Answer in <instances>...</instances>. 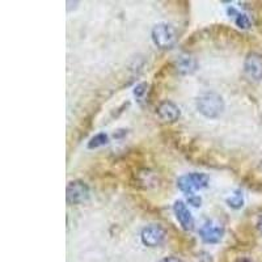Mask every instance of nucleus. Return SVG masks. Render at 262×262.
I'll list each match as a JSON object with an SVG mask.
<instances>
[{"label":"nucleus","mask_w":262,"mask_h":262,"mask_svg":"<svg viewBox=\"0 0 262 262\" xmlns=\"http://www.w3.org/2000/svg\"><path fill=\"white\" fill-rule=\"evenodd\" d=\"M227 205L231 209L234 210H239L244 206V195L241 193V190H235L231 195L228 196L227 200H225Z\"/></svg>","instance_id":"12"},{"label":"nucleus","mask_w":262,"mask_h":262,"mask_svg":"<svg viewBox=\"0 0 262 262\" xmlns=\"http://www.w3.org/2000/svg\"><path fill=\"white\" fill-rule=\"evenodd\" d=\"M147 88H148L147 83H141V84H138L134 89V96L138 97V99L143 97L144 93L147 92Z\"/></svg>","instance_id":"14"},{"label":"nucleus","mask_w":262,"mask_h":262,"mask_svg":"<svg viewBox=\"0 0 262 262\" xmlns=\"http://www.w3.org/2000/svg\"><path fill=\"white\" fill-rule=\"evenodd\" d=\"M177 35H176L175 28L167 22H160L156 24L152 29V41L160 49H171L176 44Z\"/></svg>","instance_id":"3"},{"label":"nucleus","mask_w":262,"mask_h":262,"mask_svg":"<svg viewBox=\"0 0 262 262\" xmlns=\"http://www.w3.org/2000/svg\"><path fill=\"white\" fill-rule=\"evenodd\" d=\"M173 210H175L176 218L180 222L181 227L186 231H191L194 228V218L186 205L182 201H176L175 205H173Z\"/></svg>","instance_id":"8"},{"label":"nucleus","mask_w":262,"mask_h":262,"mask_svg":"<svg viewBox=\"0 0 262 262\" xmlns=\"http://www.w3.org/2000/svg\"><path fill=\"white\" fill-rule=\"evenodd\" d=\"M210 178L205 173H187L177 180V186L186 194H194L195 191L206 189L209 186Z\"/></svg>","instance_id":"2"},{"label":"nucleus","mask_w":262,"mask_h":262,"mask_svg":"<svg viewBox=\"0 0 262 262\" xmlns=\"http://www.w3.org/2000/svg\"><path fill=\"white\" fill-rule=\"evenodd\" d=\"M156 113L159 118L164 122H176L180 118V116H181L180 108L175 103H172V101L168 100L159 104Z\"/></svg>","instance_id":"9"},{"label":"nucleus","mask_w":262,"mask_h":262,"mask_svg":"<svg viewBox=\"0 0 262 262\" xmlns=\"http://www.w3.org/2000/svg\"><path fill=\"white\" fill-rule=\"evenodd\" d=\"M187 202L190 203V205H193L194 207H200L201 206V202H202V200H201L200 196L190 195V196H189V198H187Z\"/></svg>","instance_id":"15"},{"label":"nucleus","mask_w":262,"mask_h":262,"mask_svg":"<svg viewBox=\"0 0 262 262\" xmlns=\"http://www.w3.org/2000/svg\"><path fill=\"white\" fill-rule=\"evenodd\" d=\"M108 141H109L108 135H106L105 133H100V134L94 135L91 141H89V143H88V148L93 150V148H99V147H103V146H105L106 143H108Z\"/></svg>","instance_id":"13"},{"label":"nucleus","mask_w":262,"mask_h":262,"mask_svg":"<svg viewBox=\"0 0 262 262\" xmlns=\"http://www.w3.org/2000/svg\"><path fill=\"white\" fill-rule=\"evenodd\" d=\"M257 227H258L259 232H261V234H262V218L259 219V222H258V224H257Z\"/></svg>","instance_id":"17"},{"label":"nucleus","mask_w":262,"mask_h":262,"mask_svg":"<svg viewBox=\"0 0 262 262\" xmlns=\"http://www.w3.org/2000/svg\"><path fill=\"white\" fill-rule=\"evenodd\" d=\"M176 69L182 75H190L196 70L195 58L190 55H180L176 60Z\"/></svg>","instance_id":"10"},{"label":"nucleus","mask_w":262,"mask_h":262,"mask_svg":"<svg viewBox=\"0 0 262 262\" xmlns=\"http://www.w3.org/2000/svg\"><path fill=\"white\" fill-rule=\"evenodd\" d=\"M244 71L252 80L262 79V55L257 53L249 54L244 63Z\"/></svg>","instance_id":"7"},{"label":"nucleus","mask_w":262,"mask_h":262,"mask_svg":"<svg viewBox=\"0 0 262 262\" xmlns=\"http://www.w3.org/2000/svg\"><path fill=\"white\" fill-rule=\"evenodd\" d=\"M200 236L205 243L216 244L224 236V227L216 220H207L200 228Z\"/></svg>","instance_id":"4"},{"label":"nucleus","mask_w":262,"mask_h":262,"mask_svg":"<svg viewBox=\"0 0 262 262\" xmlns=\"http://www.w3.org/2000/svg\"><path fill=\"white\" fill-rule=\"evenodd\" d=\"M166 231H164V228L160 227L159 224H151V225H147L142 230V234H141V239H142V243L146 245V247H150V248H155V247H159L164 243L166 240Z\"/></svg>","instance_id":"5"},{"label":"nucleus","mask_w":262,"mask_h":262,"mask_svg":"<svg viewBox=\"0 0 262 262\" xmlns=\"http://www.w3.org/2000/svg\"><path fill=\"white\" fill-rule=\"evenodd\" d=\"M196 109L206 118L215 119L222 116V113L224 112V101L220 94L209 92L198 97Z\"/></svg>","instance_id":"1"},{"label":"nucleus","mask_w":262,"mask_h":262,"mask_svg":"<svg viewBox=\"0 0 262 262\" xmlns=\"http://www.w3.org/2000/svg\"><path fill=\"white\" fill-rule=\"evenodd\" d=\"M227 12H228V15H230V17H232V19H234L235 24H236L239 28L248 29L250 26V21H249V19H248V16L245 15V13L239 12L236 8H234V7H230V8L227 10Z\"/></svg>","instance_id":"11"},{"label":"nucleus","mask_w":262,"mask_h":262,"mask_svg":"<svg viewBox=\"0 0 262 262\" xmlns=\"http://www.w3.org/2000/svg\"><path fill=\"white\" fill-rule=\"evenodd\" d=\"M160 262H182L181 259H178L177 257H166V258H162Z\"/></svg>","instance_id":"16"},{"label":"nucleus","mask_w":262,"mask_h":262,"mask_svg":"<svg viewBox=\"0 0 262 262\" xmlns=\"http://www.w3.org/2000/svg\"><path fill=\"white\" fill-rule=\"evenodd\" d=\"M67 202L70 205H79L89 198V187L80 180L71 181L67 185Z\"/></svg>","instance_id":"6"}]
</instances>
